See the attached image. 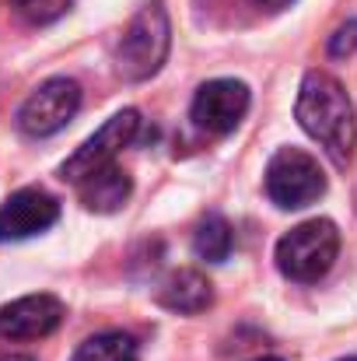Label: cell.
Returning <instances> with one entry per match:
<instances>
[{
	"mask_svg": "<svg viewBox=\"0 0 357 361\" xmlns=\"http://www.w3.org/2000/svg\"><path fill=\"white\" fill-rule=\"evenodd\" d=\"M294 116H298L301 130L312 140H319V147L330 154V161L337 169H347L354 161V147H357L354 102H351V95L344 92V85L333 74L308 71L301 78Z\"/></svg>",
	"mask_w": 357,
	"mask_h": 361,
	"instance_id": "1",
	"label": "cell"
},
{
	"mask_svg": "<svg viewBox=\"0 0 357 361\" xmlns=\"http://www.w3.org/2000/svg\"><path fill=\"white\" fill-rule=\"evenodd\" d=\"M172 49V25H168V11L154 0L144 4L133 21L126 25L123 39L116 46V71L123 81H147L154 78Z\"/></svg>",
	"mask_w": 357,
	"mask_h": 361,
	"instance_id": "2",
	"label": "cell"
},
{
	"mask_svg": "<svg viewBox=\"0 0 357 361\" xmlns=\"http://www.w3.org/2000/svg\"><path fill=\"white\" fill-rule=\"evenodd\" d=\"M337 256H340V232L326 218L301 221L298 228H291L277 242V252H273L277 270L298 284H312V281L326 277L333 270Z\"/></svg>",
	"mask_w": 357,
	"mask_h": 361,
	"instance_id": "3",
	"label": "cell"
},
{
	"mask_svg": "<svg viewBox=\"0 0 357 361\" xmlns=\"http://www.w3.org/2000/svg\"><path fill=\"white\" fill-rule=\"evenodd\" d=\"M326 193V172L301 147H280L266 165V197L280 211H298Z\"/></svg>",
	"mask_w": 357,
	"mask_h": 361,
	"instance_id": "4",
	"label": "cell"
},
{
	"mask_svg": "<svg viewBox=\"0 0 357 361\" xmlns=\"http://www.w3.org/2000/svg\"><path fill=\"white\" fill-rule=\"evenodd\" d=\"M81 109V85L74 78H49L42 81L18 109V130L25 137H53Z\"/></svg>",
	"mask_w": 357,
	"mask_h": 361,
	"instance_id": "5",
	"label": "cell"
},
{
	"mask_svg": "<svg viewBox=\"0 0 357 361\" xmlns=\"http://www.w3.org/2000/svg\"><path fill=\"white\" fill-rule=\"evenodd\" d=\"M137 133H140V113H137V109L116 113L113 120H106V126H102L99 133H92V137L60 165V179L81 183V179L95 176L99 169H106V165L116 161V154L137 140Z\"/></svg>",
	"mask_w": 357,
	"mask_h": 361,
	"instance_id": "6",
	"label": "cell"
},
{
	"mask_svg": "<svg viewBox=\"0 0 357 361\" xmlns=\"http://www.w3.org/2000/svg\"><path fill=\"white\" fill-rule=\"evenodd\" d=\"M249 102H252V95H249V88L242 81L218 78V81L200 85V92L193 95V106H189V120L196 123L203 133L225 137L245 120Z\"/></svg>",
	"mask_w": 357,
	"mask_h": 361,
	"instance_id": "7",
	"label": "cell"
},
{
	"mask_svg": "<svg viewBox=\"0 0 357 361\" xmlns=\"http://www.w3.org/2000/svg\"><path fill=\"white\" fill-rule=\"evenodd\" d=\"M63 323V302L56 295H21L0 309V337L4 341H42L56 334Z\"/></svg>",
	"mask_w": 357,
	"mask_h": 361,
	"instance_id": "8",
	"label": "cell"
},
{
	"mask_svg": "<svg viewBox=\"0 0 357 361\" xmlns=\"http://www.w3.org/2000/svg\"><path fill=\"white\" fill-rule=\"evenodd\" d=\"M60 221V204L46 190H18L0 207V242H21L49 232Z\"/></svg>",
	"mask_w": 357,
	"mask_h": 361,
	"instance_id": "9",
	"label": "cell"
},
{
	"mask_svg": "<svg viewBox=\"0 0 357 361\" xmlns=\"http://www.w3.org/2000/svg\"><path fill=\"white\" fill-rule=\"evenodd\" d=\"M211 302H214V284L196 267L172 270L158 288V305L168 312H179V316H196V312L211 309Z\"/></svg>",
	"mask_w": 357,
	"mask_h": 361,
	"instance_id": "10",
	"label": "cell"
},
{
	"mask_svg": "<svg viewBox=\"0 0 357 361\" xmlns=\"http://www.w3.org/2000/svg\"><path fill=\"white\" fill-rule=\"evenodd\" d=\"M77 197L95 214H116V211L126 207V200L133 197V179L113 161V165L99 169L95 176L81 179L77 183Z\"/></svg>",
	"mask_w": 357,
	"mask_h": 361,
	"instance_id": "11",
	"label": "cell"
},
{
	"mask_svg": "<svg viewBox=\"0 0 357 361\" xmlns=\"http://www.w3.org/2000/svg\"><path fill=\"white\" fill-rule=\"evenodd\" d=\"M232 249H235V232H232L228 218L218 214V211L203 214L196 232H193V252L203 263H225L232 256Z\"/></svg>",
	"mask_w": 357,
	"mask_h": 361,
	"instance_id": "12",
	"label": "cell"
},
{
	"mask_svg": "<svg viewBox=\"0 0 357 361\" xmlns=\"http://www.w3.org/2000/svg\"><path fill=\"white\" fill-rule=\"evenodd\" d=\"M74 361H140V348H137V341L130 334L106 330V334L88 337L74 351Z\"/></svg>",
	"mask_w": 357,
	"mask_h": 361,
	"instance_id": "13",
	"label": "cell"
},
{
	"mask_svg": "<svg viewBox=\"0 0 357 361\" xmlns=\"http://www.w3.org/2000/svg\"><path fill=\"white\" fill-rule=\"evenodd\" d=\"M74 0H18V14L28 21V25H53L56 18H63L70 11Z\"/></svg>",
	"mask_w": 357,
	"mask_h": 361,
	"instance_id": "14",
	"label": "cell"
},
{
	"mask_svg": "<svg viewBox=\"0 0 357 361\" xmlns=\"http://www.w3.org/2000/svg\"><path fill=\"white\" fill-rule=\"evenodd\" d=\"M357 53V18L351 21H344L337 32H333V39H330V56L333 60H347V56H354Z\"/></svg>",
	"mask_w": 357,
	"mask_h": 361,
	"instance_id": "15",
	"label": "cell"
},
{
	"mask_svg": "<svg viewBox=\"0 0 357 361\" xmlns=\"http://www.w3.org/2000/svg\"><path fill=\"white\" fill-rule=\"evenodd\" d=\"M259 7H270V11H280V7H287L291 0H256Z\"/></svg>",
	"mask_w": 357,
	"mask_h": 361,
	"instance_id": "16",
	"label": "cell"
},
{
	"mask_svg": "<svg viewBox=\"0 0 357 361\" xmlns=\"http://www.w3.org/2000/svg\"><path fill=\"white\" fill-rule=\"evenodd\" d=\"M0 361H35V358H28V355H7V358H0Z\"/></svg>",
	"mask_w": 357,
	"mask_h": 361,
	"instance_id": "17",
	"label": "cell"
},
{
	"mask_svg": "<svg viewBox=\"0 0 357 361\" xmlns=\"http://www.w3.org/2000/svg\"><path fill=\"white\" fill-rule=\"evenodd\" d=\"M256 361H280V358H256Z\"/></svg>",
	"mask_w": 357,
	"mask_h": 361,
	"instance_id": "18",
	"label": "cell"
},
{
	"mask_svg": "<svg viewBox=\"0 0 357 361\" xmlns=\"http://www.w3.org/2000/svg\"><path fill=\"white\" fill-rule=\"evenodd\" d=\"M340 361H357V358H340Z\"/></svg>",
	"mask_w": 357,
	"mask_h": 361,
	"instance_id": "19",
	"label": "cell"
},
{
	"mask_svg": "<svg viewBox=\"0 0 357 361\" xmlns=\"http://www.w3.org/2000/svg\"><path fill=\"white\" fill-rule=\"evenodd\" d=\"M11 4H18V0H11Z\"/></svg>",
	"mask_w": 357,
	"mask_h": 361,
	"instance_id": "20",
	"label": "cell"
}]
</instances>
